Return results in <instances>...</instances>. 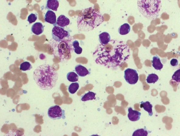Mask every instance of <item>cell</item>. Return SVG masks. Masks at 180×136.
<instances>
[{
	"mask_svg": "<svg viewBox=\"0 0 180 136\" xmlns=\"http://www.w3.org/2000/svg\"><path fill=\"white\" fill-rule=\"evenodd\" d=\"M131 27L128 23H125L121 25L118 29V32L121 35H125L130 32Z\"/></svg>",
	"mask_w": 180,
	"mask_h": 136,
	"instance_id": "obj_17",
	"label": "cell"
},
{
	"mask_svg": "<svg viewBox=\"0 0 180 136\" xmlns=\"http://www.w3.org/2000/svg\"><path fill=\"white\" fill-rule=\"evenodd\" d=\"M170 64L173 66H177L178 65V62L177 59H173L171 60Z\"/></svg>",
	"mask_w": 180,
	"mask_h": 136,
	"instance_id": "obj_27",
	"label": "cell"
},
{
	"mask_svg": "<svg viewBox=\"0 0 180 136\" xmlns=\"http://www.w3.org/2000/svg\"><path fill=\"white\" fill-rule=\"evenodd\" d=\"M130 56V48L125 42L112 39L107 44L99 45L93 53L97 64L109 68H116L126 63Z\"/></svg>",
	"mask_w": 180,
	"mask_h": 136,
	"instance_id": "obj_1",
	"label": "cell"
},
{
	"mask_svg": "<svg viewBox=\"0 0 180 136\" xmlns=\"http://www.w3.org/2000/svg\"><path fill=\"white\" fill-rule=\"evenodd\" d=\"M52 36L55 41L59 42L64 38H69L70 33L60 27L55 26L52 30Z\"/></svg>",
	"mask_w": 180,
	"mask_h": 136,
	"instance_id": "obj_5",
	"label": "cell"
},
{
	"mask_svg": "<svg viewBox=\"0 0 180 136\" xmlns=\"http://www.w3.org/2000/svg\"><path fill=\"white\" fill-rule=\"evenodd\" d=\"M96 93L89 91L88 93L85 94L81 98L82 101L85 102L88 100H93L95 99Z\"/></svg>",
	"mask_w": 180,
	"mask_h": 136,
	"instance_id": "obj_18",
	"label": "cell"
},
{
	"mask_svg": "<svg viewBox=\"0 0 180 136\" xmlns=\"http://www.w3.org/2000/svg\"><path fill=\"white\" fill-rule=\"evenodd\" d=\"M66 77L68 81L70 82H75L78 81V76L74 72L68 73Z\"/></svg>",
	"mask_w": 180,
	"mask_h": 136,
	"instance_id": "obj_19",
	"label": "cell"
},
{
	"mask_svg": "<svg viewBox=\"0 0 180 136\" xmlns=\"http://www.w3.org/2000/svg\"><path fill=\"white\" fill-rule=\"evenodd\" d=\"M152 66L155 70H161L163 67V64L161 63V60L158 57L154 56L153 58L152 61Z\"/></svg>",
	"mask_w": 180,
	"mask_h": 136,
	"instance_id": "obj_16",
	"label": "cell"
},
{
	"mask_svg": "<svg viewBox=\"0 0 180 136\" xmlns=\"http://www.w3.org/2000/svg\"><path fill=\"white\" fill-rule=\"evenodd\" d=\"M137 4L139 12L146 19L154 20L159 16L161 0H138Z\"/></svg>",
	"mask_w": 180,
	"mask_h": 136,
	"instance_id": "obj_4",
	"label": "cell"
},
{
	"mask_svg": "<svg viewBox=\"0 0 180 136\" xmlns=\"http://www.w3.org/2000/svg\"><path fill=\"white\" fill-rule=\"evenodd\" d=\"M99 41L102 45L107 44L110 41V36L109 34L107 32H104L99 35Z\"/></svg>",
	"mask_w": 180,
	"mask_h": 136,
	"instance_id": "obj_13",
	"label": "cell"
},
{
	"mask_svg": "<svg viewBox=\"0 0 180 136\" xmlns=\"http://www.w3.org/2000/svg\"><path fill=\"white\" fill-rule=\"evenodd\" d=\"M79 88V84L77 82H75L70 84L69 87L68 91L71 94H73L76 92Z\"/></svg>",
	"mask_w": 180,
	"mask_h": 136,
	"instance_id": "obj_21",
	"label": "cell"
},
{
	"mask_svg": "<svg viewBox=\"0 0 180 136\" xmlns=\"http://www.w3.org/2000/svg\"><path fill=\"white\" fill-rule=\"evenodd\" d=\"M37 19V15L32 13V14L29 15L27 21L30 24H31L36 21Z\"/></svg>",
	"mask_w": 180,
	"mask_h": 136,
	"instance_id": "obj_26",
	"label": "cell"
},
{
	"mask_svg": "<svg viewBox=\"0 0 180 136\" xmlns=\"http://www.w3.org/2000/svg\"><path fill=\"white\" fill-rule=\"evenodd\" d=\"M49 117L53 120H59L64 116V111L58 106L50 107L48 112Z\"/></svg>",
	"mask_w": 180,
	"mask_h": 136,
	"instance_id": "obj_7",
	"label": "cell"
},
{
	"mask_svg": "<svg viewBox=\"0 0 180 136\" xmlns=\"http://www.w3.org/2000/svg\"><path fill=\"white\" fill-rule=\"evenodd\" d=\"M75 71L79 76L84 77L86 75L89 74L90 72L85 67L81 65H78L75 66Z\"/></svg>",
	"mask_w": 180,
	"mask_h": 136,
	"instance_id": "obj_12",
	"label": "cell"
},
{
	"mask_svg": "<svg viewBox=\"0 0 180 136\" xmlns=\"http://www.w3.org/2000/svg\"><path fill=\"white\" fill-rule=\"evenodd\" d=\"M32 68V65L28 62H23L21 64L20 66V70L23 71L30 70Z\"/></svg>",
	"mask_w": 180,
	"mask_h": 136,
	"instance_id": "obj_24",
	"label": "cell"
},
{
	"mask_svg": "<svg viewBox=\"0 0 180 136\" xmlns=\"http://www.w3.org/2000/svg\"><path fill=\"white\" fill-rule=\"evenodd\" d=\"M59 5L57 0H48L46 8L55 11H57Z\"/></svg>",
	"mask_w": 180,
	"mask_h": 136,
	"instance_id": "obj_14",
	"label": "cell"
},
{
	"mask_svg": "<svg viewBox=\"0 0 180 136\" xmlns=\"http://www.w3.org/2000/svg\"><path fill=\"white\" fill-rule=\"evenodd\" d=\"M172 78L173 81L180 83V69L175 71Z\"/></svg>",
	"mask_w": 180,
	"mask_h": 136,
	"instance_id": "obj_25",
	"label": "cell"
},
{
	"mask_svg": "<svg viewBox=\"0 0 180 136\" xmlns=\"http://www.w3.org/2000/svg\"><path fill=\"white\" fill-rule=\"evenodd\" d=\"M44 26L40 22H37L32 26L31 30L34 34L38 35L43 33Z\"/></svg>",
	"mask_w": 180,
	"mask_h": 136,
	"instance_id": "obj_10",
	"label": "cell"
},
{
	"mask_svg": "<svg viewBox=\"0 0 180 136\" xmlns=\"http://www.w3.org/2000/svg\"><path fill=\"white\" fill-rule=\"evenodd\" d=\"M141 108H143L144 110L146 111L148 113V115L150 116H152L153 115L152 112L153 106L152 104H150V102L148 101H147L145 102H141Z\"/></svg>",
	"mask_w": 180,
	"mask_h": 136,
	"instance_id": "obj_15",
	"label": "cell"
},
{
	"mask_svg": "<svg viewBox=\"0 0 180 136\" xmlns=\"http://www.w3.org/2000/svg\"><path fill=\"white\" fill-rule=\"evenodd\" d=\"M70 20L64 15H61L58 18L56 24L62 28L65 27L70 24Z\"/></svg>",
	"mask_w": 180,
	"mask_h": 136,
	"instance_id": "obj_11",
	"label": "cell"
},
{
	"mask_svg": "<svg viewBox=\"0 0 180 136\" xmlns=\"http://www.w3.org/2000/svg\"><path fill=\"white\" fill-rule=\"evenodd\" d=\"M73 48H74L75 53L78 55L81 54L82 51H83V48L79 46V41H73Z\"/></svg>",
	"mask_w": 180,
	"mask_h": 136,
	"instance_id": "obj_23",
	"label": "cell"
},
{
	"mask_svg": "<svg viewBox=\"0 0 180 136\" xmlns=\"http://www.w3.org/2000/svg\"><path fill=\"white\" fill-rule=\"evenodd\" d=\"M44 20L46 22L53 24L55 26L56 25V17L55 13L51 10H49L44 17Z\"/></svg>",
	"mask_w": 180,
	"mask_h": 136,
	"instance_id": "obj_8",
	"label": "cell"
},
{
	"mask_svg": "<svg viewBox=\"0 0 180 136\" xmlns=\"http://www.w3.org/2000/svg\"><path fill=\"white\" fill-rule=\"evenodd\" d=\"M124 73V78L129 84H134L138 81L139 76L136 70L128 68L125 71Z\"/></svg>",
	"mask_w": 180,
	"mask_h": 136,
	"instance_id": "obj_6",
	"label": "cell"
},
{
	"mask_svg": "<svg viewBox=\"0 0 180 136\" xmlns=\"http://www.w3.org/2000/svg\"><path fill=\"white\" fill-rule=\"evenodd\" d=\"M33 77L36 83L42 90L49 91L56 85L58 74L50 65L44 64L36 69Z\"/></svg>",
	"mask_w": 180,
	"mask_h": 136,
	"instance_id": "obj_2",
	"label": "cell"
},
{
	"mask_svg": "<svg viewBox=\"0 0 180 136\" xmlns=\"http://www.w3.org/2000/svg\"><path fill=\"white\" fill-rule=\"evenodd\" d=\"M158 76L155 73H151L148 75L146 79V81L148 84H155L158 81Z\"/></svg>",
	"mask_w": 180,
	"mask_h": 136,
	"instance_id": "obj_20",
	"label": "cell"
},
{
	"mask_svg": "<svg viewBox=\"0 0 180 136\" xmlns=\"http://www.w3.org/2000/svg\"><path fill=\"white\" fill-rule=\"evenodd\" d=\"M128 117L131 121L135 122L138 121L140 119L141 113L137 110H133L132 108L130 107L128 109Z\"/></svg>",
	"mask_w": 180,
	"mask_h": 136,
	"instance_id": "obj_9",
	"label": "cell"
},
{
	"mask_svg": "<svg viewBox=\"0 0 180 136\" xmlns=\"http://www.w3.org/2000/svg\"><path fill=\"white\" fill-rule=\"evenodd\" d=\"M104 21V18L99 12L92 8L85 9L83 14L77 19L78 30L79 32H87L93 30Z\"/></svg>",
	"mask_w": 180,
	"mask_h": 136,
	"instance_id": "obj_3",
	"label": "cell"
},
{
	"mask_svg": "<svg viewBox=\"0 0 180 136\" xmlns=\"http://www.w3.org/2000/svg\"><path fill=\"white\" fill-rule=\"evenodd\" d=\"M148 134V131L144 129H140L135 131L133 136H147Z\"/></svg>",
	"mask_w": 180,
	"mask_h": 136,
	"instance_id": "obj_22",
	"label": "cell"
}]
</instances>
